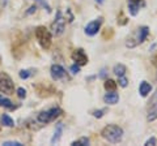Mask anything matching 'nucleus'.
<instances>
[{
    "mask_svg": "<svg viewBox=\"0 0 157 146\" xmlns=\"http://www.w3.org/2000/svg\"><path fill=\"white\" fill-rule=\"evenodd\" d=\"M101 136H102V138L107 141V142L118 144L122 141V138H123V129L115 124H109L101 130Z\"/></svg>",
    "mask_w": 157,
    "mask_h": 146,
    "instance_id": "nucleus-1",
    "label": "nucleus"
},
{
    "mask_svg": "<svg viewBox=\"0 0 157 146\" xmlns=\"http://www.w3.org/2000/svg\"><path fill=\"white\" fill-rule=\"evenodd\" d=\"M36 37H37V41L39 43L43 50H48L51 47V43H52V34L50 30H47V27L45 26H38L36 29Z\"/></svg>",
    "mask_w": 157,
    "mask_h": 146,
    "instance_id": "nucleus-2",
    "label": "nucleus"
},
{
    "mask_svg": "<svg viewBox=\"0 0 157 146\" xmlns=\"http://www.w3.org/2000/svg\"><path fill=\"white\" fill-rule=\"evenodd\" d=\"M148 34H149V27L148 26H141V27H139V29H137V31H136V37L127 39L126 46L128 47V48L136 47L137 45H140V43L145 42L147 37H148Z\"/></svg>",
    "mask_w": 157,
    "mask_h": 146,
    "instance_id": "nucleus-3",
    "label": "nucleus"
},
{
    "mask_svg": "<svg viewBox=\"0 0 157 146\" xmlns=\"http://www.w3.org/2000/svg\"><path fill=\"white\" fill-rule=\"evenodd\" d=\"M60 114H62V110L58 108V107H54V108H50V110H46V111L39 112L38 116H37V120L39 121V123H42V124H47V123H50V121L55 120Z\"/></svg>",
    "mask_w": 157,
    "mask_h": 146,
    "instance_id": "nucleus-4",
    "label": "nucleus"
},
{
    "mask_svg": "<svg viewBox=\"0 0 157 146\" xmlns=\"http://www.w3.org/2000/svg\"><path fill=\"white\" fill-rule=\"evenodd\" d=\"M0 93H4L7 95H11L14 93L13 80L7 73H3V72H0Z\"/></svg>",
    "mask_w": 157,
    "mask_h": 146,
    "instance_id": "nucleus-5",
    "label": "nucleus"
},
{
    "mask_svg": "<svg viewBox=\"0 0 157 146\" xmlns=\"http://www.w3.org/2000/svg\"><path fill=\"white\" fill-rule=\"evenodd\" d=\"M51 30L54 35H56V37H60L66 30V20L63 18V14L60 11L56 12V18L51 25Z\"/></svg>",
    "mask_w": 157,
    "mask_h": 146,
    "instance_id": "nucleus-6",
    "label": "nucleus"
},
{
    "mask_svg": "<svg viewBox=\"0 0 157 146\" xmlns=\"http://www.w3.org/2000/svg\"><path fill=\"white\" fill-rule=\"evenodd\" d=\"M102 22H104V18H102V17L97 18V20H94V21H90V22L85 26V29H84L85 34H86V35H89V37L96 35V34L100 31Z\"/></svg>",
    "mask_w": 157,
    "mask_h": 146,
    "instance_id": "nucleus-7",
    "label": "nucleus"
},
{
    "mask_svg": "<svg viewBox=\"0 0 157 146\" xmlns=\"http://www.w3.org/2000/svg\"><path fill=\"white\" fill-rule=\"evenodd\" d=\"M50 73H51V77L55 81L64 80L66 77H67V72H66V69L60 64H54V65H51Z\"/></svg>",
    "mask_w": 157,
    "mask_h": 146,
    "instance_id": "nucleus-8",
    "label": "nucleus"
},
{
    "mask_svg": "<svg viewBox=\"0 0 157 146\" xmlns=\"http://www.w3.org/2000/svg\"><path fill=\"white\" fill-rule=\"evenodd\" d=\"M72 59H73V61H76V64H78L80 67L88 64V56H86V53L84 52L82 48L76 50L75 52L72 53Z\"/></svg>",
    "mask_w": 157,
    "mask_h": 146,
    "instance_id": "nucleus-9",
    "label": "nucleus"
},
{
    "mask_svg": "<svg viewBox=\"0 0 157 146\" xmlns=\"http://www.w3.org/2000/svg\"><path fill=\"white\" fill-rule=\"evenodd\" d=\"M119 100V95L117 91H107V94L104 97V102L106 104H117Z\"/></svg>",
    "mask_w": 157,
    "mask_h": 146,
    "instance_id": "nucleus-10",
    "label": "nucleus"
},
{
    "mask_svg": "<svg viewBox=\"0 0 157 146\" xmlns=\"http://www.w3.org/2000/svg\"><path fill=\"white\" fill-rule=\"evenodd\" d=\"M140 9V0H128V12L131 16H136Z\"/></svg>",
    "mask_w": 157,
    "mask_h": 146,
    "instance_id": "nucleus-11",
    "label": "nucleus"
},
{
    "mask_svg": "<svg viewBox=\"0 0 157 146\" xmlns=\"http://www.w3.org/2000/svg\"><path fill=\"white\" fill-rule=\"evenodd\" d=\"M152 91V86L149 82H147V81H141V84L139 86V93L141 97H147L149 93Z\"/></svg>",
    "mask_w": 157,
    "mask_h": 146,
    "instance_id": "nucleus-12",
    "label": "nucleus"
},
{
    "mask_svg": "<svg viewBox=\"0 0 157 146\" xmlns=\"http://www.w3.org/2000/svg\"><path fill=\"white\" fill-rule=\"evenodd\" d=\"M0 107H3V108H8V110H13L14 104L12 103L11 99H8L4 95L0 94Z\"/></svg>",
    "mask_w": 157,
    "mask_h": 146,
    "instance_id": "nucleus-13",
    "label": "nucleus"
},
{
    "mask_svg": "<svg viewBox=\"0 0 157 146\" xmlns=\"http://www.w3.org/2000/svg\"><path fill=\"white\" fill-rule=\"evenodd\" d=\"M157 119V102L151 107V110L148 111V115H147V120L148 121H155Z\"/></svg>",
    "mask_w": 157,
    "mask_h": 146,
    "instance_id": "nucleus-14",
    "label": "nucleus"
},
{
    "mask_svg": "<svg viewBox=\"0 0 157 146\" xmlns=\"http://www.w3.org/2000/svg\"><path fill=\"white\" fill-rule=\"evenodd\" d=\"M104 87H105L106 91H115L117 90V82L111 78H107L104 82Z\"/></svg>",
    "mask_w": 157,
    "mask_h": 146,
    "instance_id": "nucleus-15",
    "label": "nucleus"
},
{
    "mask_svg": "<svg viewBox=\"0 0 157 146\" xmlns=\"http://www.w3.org/2000/svg\"><path fill=\"white\" fill-rule=\"evenodd\" d=\"M89 145H90V140L88 137H80L71 144V146H89Z\"/></svg>",
    "mask_w": 157,
    "mask_h": 146,
    "instance_id": "nucleus-16",
    "label": "nucleus"
},
{
    "mask_svg": "<svg viewBox=\"0 0 157 146\" xmlns=\"http://www.w3.org/2000/svg\"><path fill=\"white\" fill-rule=\"evenodd\" d=\"M126 65L123 64H117L114 67V69H113V72H114V75H117L118 77H121V76H124L126 75Z\"/></svg>",
    "mask_w": 157,
    "mask_h": 146,
    "instance_id": "nucleus-17",
    "label": "nucleus"
},
{
    "mask_svg": "<svg viewBox=\"0 0 157 146\" xmlns=\"http://www.w3.org/2000/svg\"><path fill=\"white\" fill-rule=\"evenodd\" d=\"M62 132H63V125H59L56 130H55V134H54V137L51 138V144H56L59 142V140L62 137Z\"/></svg>",
    "mask_w": 157,
    "mask_h": 146,
    "instance_id": "nucleus-18",
    "label": "nucleus"
},
{
    "mask_svg": "<svg viewBox=\"0 0 157 146\" xmlns=\"http://www.w3.org/2000/svg\"><path fill=\"white\" fill-rule=\"evenodd\" d=\"M2 123H3V125H6V126H13L14 125V121L9 115H3L2 116Z\"/></svg>",
    "mask_w": 157,
    "mask_h": 146,
    "instance_id": "nucleus-19",
    "label": "nucleus"
},
{
    "mask_svg": "<svg viewBox=\"0 0 157 146\" xmlns=\"http://www.w3.org/2000/svg\"><path fill=\"white\" fill-rule=\"evenodd\" d=\"M118 85H119L121 87H127L128 86V80H127L126 76H121L119 80H118Z\"/></svg>",
    "mask_w": 157,
    "mask_h": 146,
    "instance_id": "nucleus-20",
    "label": "nucleus"
},
{
    "mask_svg": "<svg viewBox=\"0 0 157 146\" xmlns=\"http://www.w3.org/2000/svg\"><path fill=\"white\" fill-rule=\"evenodd\" d=\"M18 76H20V78H22V80H26L30 77V72L26 71V69H22V71H20L18 73Z\"/></svg>",
    "mask_w": 157,
    "mask_h": 146,
    "instance_id": "nucleus-21",
    "label": "nucleus"
},
{
    "mask_svg": "<svg viewBox=\"0 0 157 146\" xmlns=\"http://www.w3.org/2000/svg\"><path fill=\"white\" fill-rule=\"evenodd\" d=\"M156 144H157V138H156L155 136H153V137H151V138H148V140L145 141L144 146H155Z\"/></svg>",
    "mask_w": 157,
    "mask_h": 146,
    "instance_id": "nucleus-22",
    "label": "nucleus"
},
{
    "mask_svg": "<svg viewBox=\"0 0 157 146\" xmlns=\"http://www.w3.org/2000/svg\"><path fill=\"white\" fill-rule=\"evenodd\" d=\"M3 145L4 146H22V144L17 142V141H4Z\"/></svg>",
    "mask_w": 157,
    "mask_h": 146,
    "instance_id": "nucleus-23",
    "label": "nucleus"
},
{
    "mask_svg": "<svg viewBox=\"0 0 157 146\" xmlns=\"http://www.w3.org/2000/svg\"><path fill=\"white\" fill-rule=\"evenodd\" d=\"M17 95H18L21 99L26 98V90L24 89V87H18V89H17Z\"/></svg>",
    "mask_w": 157,
    "mask_h": 146,
    "instance_id": "nucleus-24",
    "label": "nucleus"
},
{
    "mask_svg": "<svg viewBox=\"0 0 157 146\" xmlns=\"http://www.w3.org/2000/svg\"><path fill=\"white\" fill-rule=\"evenodd\" d=\"M71 72H72V75H77L78 72H80V65L78 64H73V65H71Z\"/></svg>",
    "mask_w": 157,
    "mask_h": 146,
    "instance_id": "nucleus-25",
    "label": "nucleus"
},
{
    "mask_svg": "<svg viewBox=\"0 0 157 146\" xmlns=\"http://www.w3.org/2000/svg\"><path fill=\"white\" fill-rule=\"evenodd\" d=\"M93 116L97 119H100L104 116V110H96V111H93Z\"/></svg>",
    "mask_w": 157,
    "mask_h": 146,
    "instance_id": "nucleus-26",
    "label": "nucleus"
},
{
    "mask_svg": "<svg viewBox=\"0 0 157 146\" xmlns=\"http://www.w3.org/2000/svg\"><path fill=\"white\" fill-rule=\"evenodd\" d=\"M36 9H37L36 7H32V8H30V11H29L26 14H32V13H34V11H36Z\"/></svg>",
    "mask_w": 157,
    "mask_h": 146,
    "instance_id": "nucleus-27",
    "label": "nucleus"
},
{
    "mask_svg": "<svg viewBox=\"0 0 157 146\" xmlns=\"http://www.w3.org/2000/svg\"><path fill=\"white\" fill-rule=\"evenodd\" d=\"M106 76V71L104 69V71H102V73H101V75H100V77H101V78H104V77Z\"/></svg>",
    "mask_w": 157,
    "mask_h": 146,
    "instance_id": "nucleus-28",
    "label": "nucleus"
},
{
    "mask_svg": "<svg viewBox=\"0 0 157 146\" xmlns=\"http://www.w3.org/2000/svg\"><path fill=\"white\" fill-rule=\"evenodd\" d=\"M152 63H153V64L156 65V68H157V57H153V59H152Z\"/></svg>",
    "mask_w": 157,
    "mask_h": 146,
    "instance_id": "nucleus-29",
    "label": "nucleus"
},
{
    "mask_svg": "<svg viewBox=\"0 0 157 146\" xmlns=\"http://www.w3.org/2000/svg\"><path fill=\"white\" fill-rule=\"evenodd\" d=\"M96 2H97V3H100V4H102V3H104V0H96Z\"/></svg>",
    "mask_w": 157,
    "mask_h": 146,
    "instance_id": "nucleus-30",
    "label": "nucleus"
},
{
    "mask_svg": "<svg viewBox=\"0 0 157 146\" xmlns=\"http://www.w3.org/2000/svg\"><path fill=\"white\" fill-rule=\"evenodd\" d=\"M0 61H2V59H0Z\"/></svg>",
    "mask_w": 157,
    "mask_h": 146,
    "instance_id": "nucleus-31",
    "label": "nucleus"
}]
</instances>
